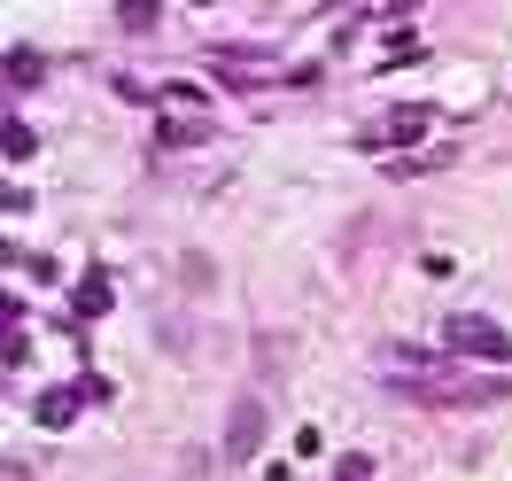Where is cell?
<instances>
[{"instance_id": "1", "label": "cell", "mask_w": 512, "mask_h": 481, "mask_svg": "<svg viewBox=\"0 0 512 481\" xmlns=\"http://www.w3.org/2000/svg\"><path fill=\"white\" fill-rule=\"evenodd\" d=\"M443 342H450V350H466V357H512L505 326H489V319H450Z\"/></svg>"}, {"instance_id": "2", "label": "cell", "mask_w": 512, "mask_h": 481, "mask_svg": "<svg viewBox=\"0 0 512 481\" xmlns=\"http://www.w3.org/2000/svg\"><path fill=\"white\" fill-rule=\"evenodd\" d=\"M256 435H264V404H256V396H241V404H233V427H225V450H233V458H249Z\"/></svg>"}, {"instance_id": "3", "label": "cell", "mask_w": 512, "mask_h": 481, "mask_svg": "<svg viewBox=\"0 0 512 481\" xmlns=\"http://www.w3.org/2000/svg\"><path fill=\"white\" fill-rule=\"evenodd\" d=\"M125 24H156V0H125Z\"/></svg>"}]
</instances>
